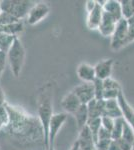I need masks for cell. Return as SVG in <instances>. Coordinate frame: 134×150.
Returning a JSON list of instances; mask_svg holds the SVG:
<instances>
[{
  "instance_id": "6da1fadb",
  "label": "cell",
  "mask_w": 134,
  "mask_h": 150,
  "mask_svg": "<svg viewBox=\"0 0 134 150\" xmlns=\"http://www.w3.org/2000/svg\"><path fill=\"white\" fill-rule=\"evenodd\" d=\"M6 109L9 120L4 130L10 138L21 145L42 143L44 146V133L37 116L9 103H6Z\"/></svg>"
},
{
  "instance_id": "7a4b0ae2",
  "label": "cell",
  "mask_w": 134,
  "mask_h": 150,
  "mask_svg": "<svg viewBox=\"0 0 134 150\" xmlns=\"http://www.w3.org/2000/svg\"><path fill=\"white\" fill-rule=\"evenodd\" d=\"M53 92L51 91V86L46 84L42 87L41 92L38 96V108L37 117L39 118L44 133V150L49 149V125L51 118L53 116V104H52Z\"/></svg>"
},
{
  "instance_id": "3957f363",
  "label": "cell",
  "mask_w": 134,
  "mask_h": 150,
  "mask_svg": "<svg viewBox=\"0 0 134 150\" xmlns=\"http://www.w3.org/2000/svg\"><path fill=\"white\" fill-rule=\"evenodd\" d=\"M25 48L18 37L13 42L11 48L7 52V61L10 65L11 72L15 77H19L25 62Z\"/></svg>"
},
{
  "instance_id": "277c9868",
  "label": "cell",
  "mask_w": 134,
  "mask_h": 150,
  "mask_svg": "<svg viewBox=\"0 0 134 150\" xmlns=\"http://www.w3.org/2000/svg\"><path fill=\"white\" fill-rule=\"evenodd\" d=\"M34 4L35 2L28 0H1L0 8L1 12H6L18 20H21L24 17H27Z\"/></svg>"
},
{
  "instance_id": "5b68a950",
  "label": "cell",
  "mask_w": 134,
  "mask_h": 150,
  "mask_svg": "<svg viewBox=\"0 0 134 150\" xmlns=\"http://www.w3.org/2000/svg\"><path fill=\"white\" fill-rule=\"evenodd\" d=\"M128 39V21L127 19L122 18L116 24V28L113 35L111 36L110 47L112 50H120L123 47L127 46Z\"/></svg>"
},
{
  "instance_id": "8992f818",
  "label": "cell",
  "mask_w": 134,
  "mask_h": 150,
  "mask_svg": "<svg viewBox=\"0 0 134 150\" xmlns=\"http://www.w3.org/2000/svg\"><path fill=\"white\" fill-rule=\"evenodd\" d=\"M68 114L65 112L61 113H55L53 114L52 118H51L50 125H49V148L51 147H55V139L57 137L58 133H59L60 129L63 126V124L65 123V121L67 120ZM49 150V149H48Z\"/></svg>"
},
{
  "instance_id": "52a82bcc",
  "label": "cell",
  "mask_w": 134,
  "mask_h": 150,
  "mask_svg": "<svg viewBox=\"0 0 134 150\" xmlns=\"http://www.w3.org/2000/svg\"><path fill=\"white\" fill-rule=\"evenodd\" d=\"M50 7L48 4L43 2H37L32 6V8L29 11L27 17V23L29 25H35V24L41 22L46 16L49 14Z\"/></svg>"
},
{
  "instance_id": "ba28073f",
  "label": "cell",
  "mask_w": 134,
  "mask_h": 150,
  "mask_svg": "<svg viewBox=\"0 0 134 150\" xmlns=\"http://www.w3.org/2000/svg\"><path fill=\"white\" fill-rule=\"evenodd\" d=\"M72 92L78 97L80 102L82 104H86L87 105L90 101L95 99L93 83H86V82H83V83L74 87Z\"/></svg>"
},
{
  "instance_id": "9c48e42d",
  "label": "cell",
  "mask_w": 134,
  "mask_h": 150,
  "mask_svg": "<svg viewBox=\"0 0 134 150\" xmlns=\"http://www.w3.org/2000/svg\"><path fill=\"white\" fill-rule=\"evenodd\" d=\"M114 60L112 58L104 59L102 61H99L96 65H94L96 78L100 80H105L107 78H110L113 70Z\"/></svg>"
},
{
  "instance_id": "30bf717a",
  "label": "cell",
  "mask_w": 134,
  "mask_h": 150,
  "mask_svg": "<svg viewBox=\"0 0 134 150\" xmlns=\"http://www.w3.org/2000/svg\"><path fill=\"white\" fill-rule=\"evenodd\" d=\"M103 13H104V11H103L102 6L97 3L95 8L92 9L91 11H89L88 13H87V17H86L87 28L90 29V30H98L99 25H100L101 20H102V17H103Z\"/></svg>"
},
{
  "instance_id": "8fae6325",
  "label": "cell",
  "mask_w": 134,
  "mask_h": 150,
  "mask_svg": "<svg viewBox=\"0 0 134 150\" xmlns=\"http://www.w3.org/2000/svg\"><path fill=\"white\" fill-rule=\"evenodd\" d=\"M117 22H118V20H116V19L114 17H112L111 15H109V14L104 12L101 23L98 28L99 33H100L102 36H104V37L111 38V36L113 35L114 31H115Z\"/></svg>"
},
{
  "instance_id": "7c38bea8",
  "label": "cell",
  "mask_w": 134,
  "mask_h": 150,
  "mask_svg": "<svg viewBox=\"0 0 134 150\" xmlns=\"http://www.w3.org/2000/svg\"><path fill=\"white\" fill-rule=\"evenodd\" d=\"M77 141L79 143L80 150H96L93 135L89 128L87 127V125L81 130H79V136Z\"/></svg>"
},
{
  "instance_id": "4fadbf2b",
  "label": "cell",
  "mask_w": 134,
  "mask_h": 150,
  "mask_svg": "<svg viewBox=\"0 0 134 150\" xmlns=\"http://www.w3.org/2000/svg\"><path fill=\"white\" fill-rule=\"evenodd\" d=\"M117 100L119 102V105H120L123 119L125 120V122L128 123L134 130V109L132 108V106H131L130 104L128 103V101L126 100V97L123 92H121L119 94Z\"/></svg>"
},
{
  "instance_id": "5bb4252c",
  "label": "cell",
  "mask_w": 134,
  "mask_h": 150,
  "mask_svg": "<svg viewBox=\"0 0 134 150\" xmlns=\"http://www.w3.org/2000/svg\"><path fill=\"white\" fill-rule=\"evenodd\" d=\"M81 104L82 103L80 102L78 97H77L72 91L68 92L66 95L63 97L61 101V106H62L63 110H64V112L67 113V114H72V115L79 109Z\"/></svg>"
},
{
  "instance_id": "9a60e30c",
  "label": "cell",
  "mask_w": 134,
  "mask_h": 150,
  "mask_svg": "<svg viewBox=\"0 0 134 150\" xmlns=\"http://www.w3.org/2000/svg\"><path fill=\"white\" fill-rule=\"evenodd\" d=\"M76 74L79 79L86 83H93L96 79L94 66L88 63H80L76 68Z\"/></svg>"
},
{
  "instance_id": "2e32d148",
  "label": "cell",
  "mask_w": 134,
  "mask_h": 150,
  "mask_svg": "<svg viewBox=\"0 0 134 150\" xmlns=\"http://www.w3.org/2000/svg\"><path fill=\"white\" fill-rule=\"evenodd\" d=\"M103 11L105 13L111 15L116 20H120L123 18L122 15V8H121V2L118 0H106L104 5L102 6Z\"/></svg>"
},
{
  "instance_id": "e0dca14e",
  "label": "cell",
  "mask_w": 134,
  "mask_h": 150,
  "mask_svg": "<svg viewBox=\"0 0 134 150\" xmlns=\"http://www.w3.org/2000/svg\"><path fill=\"white\" fill-rule=\"evenodd\" d=\"M104 113L103 116H108L113 119L122 117V112L119 105L117 99H110V100H104Z\"/></svg>"
},
{
  "instance_id": "ac0fdd59",
  "label": "cell",
  "mask_w": 134,
  "mask_h": 150,
  "mask_svg": "<svg viewBox=\"0 0 134 150\" xmlns=\"http://www.w3.org/2000/svg\"><path fill=\"white\" fill-rule=\"evenodd\" d=\"M104 103L105 101L98 100V99H93L92 101L87 104L88 108L89 119L90 118H101L104 113Z\"/></svg>"
},
{
  "instance_id": "d6986e66",
  "label": "cell",
  "mask_w": 134,
  "mask_h": 150,
  "mask_svg": "<svg viewBox=\"0 0 134 150\" xmlns=\"http://www.w3.org/2000/svg\"><path fill=\"white\" fill-rule=\"evenodd\" d=\"M74 117L76 120V124L79 130L85 127L87 125V122L89 120V114H88V108L86 104H81L79 109L74 113Z\"/></svg>"
},
{
  "instance_id": "ffe728a7",
  "label": "cell",
  "mask_w": 134,
  "mask_h": 150,
  "mask_svg": "<svg viewBox=\"0 0 134 150\" xmlns=\"http://www.w3.org/2000/svg\"><path fill=\"white\" fill-rule=\"evenodd\" d=\"M18 36L7 34V33H0V49L3 52H8L11 48L13 42Z\"/></svg>"
},
{
  "instance_id": "44dd1931",
  "label": "cell",
  "mask_w": 134,
  "mask_h": 150,
  "mask_svg": "<svg viewBox=\"0 0 134 150\" xmlns=\"http://www.w3.org/2000/svg\"><path fill=\"white\" fill-rule=\"evenodd\" d=\"M124 122H125V120L123 119V117L115 119L113 129H112V131H111V138H112V140L121 139V137H122V133H123Z\"/></svg>"
},
{
  "instance_id": "7402d4cb",
  "label": "cell",
  "mask_w": 134,
  "mask_h": 150,
  "mask_svg": "<svg viewBox=\"0 0 134 150\" xmlns=\"http://www.w3.org/2000/svg\"><path fill=\"white\" fill-rule=\"evenodd\" d=\"M87 127L91 131L92 135H93V138L95 140V143H96L97 136H98V133L102 127L101 118H90L88 122H87Z\"/></svg>"
},
{
  "instance_id": "603a6c76",
  "label": "cell",
  "mask_w": 134,
  "mask_h": 150,
  "mask_svg": "<svg viewBox=\"0 0 134 150\" xmlns=\"http://www.w3.org/2000/svg\"><path fill=\"white\" fill-rule=\"evenodd\" d=\"M120 2L123 18H131L134 15V0H122Z\"/></svg>"
},
{
  "instance_id": "cb8c5ba5",
  "label": "cell",
  "mask_w": 134,
  "mask_h": 150,
  "mask_svg": "<svg viewBox=\"0 0 134 150\" xmlns=\"http://www.w3.org/2000/svg\"><path fill=\"white\" fill-rule=\"evenodd\" d=\"M121 139L125 140L126 142H128V143H130L132 145L134 144V130H133V128L126 122H124L123 133H122Z\"/></svg>"
},
{
  "instance_id": "d4e9b609",
  "label": "cell",
  "mask_w": 134,
  "mask_h": 150,
  "mask_svg": "<svg viewBox=\"0 0 134 150\" xmlns=\"http://www.w3.org/2000/svg\"><path fill=\"white\" fill-rule=\"evenodd\" d=\"M93 86H94V92H95V99L102 100L103 99V93H104L103 80L96 78L93 82Z\"/></svg>"
},
{
  "instance_id": "484cf974",
  "label": "cell",
  "mask_w": 134,
  "mask_h": 150,
  "mask_svg": "<svg viewBox=\"0 0 134 150\" xmlns=\"http://www.w3.org/2000/svg\"><path fill=\"white\" fill-rule=\"evenodd\" d=\"M103 86L104 90H122L119 82L113 79L112 77L103 80Z\"/></svg>"
},
{
  "instance_id": "4316f807",
  "label": "cell",
  "mask_w": 134,
  "mask_h": 150,
  "mask_svg": "<svg viewBox=\"0 0 134 150\" xmlns=\"http://www.w3.org/2000/svg\"><path fill=\"white\" fill-rule=\"evenodd\" d=\"M17 18L13 17L10 14L6 13V12H0V25H9V24L18 22Z\"/></svg>"
},
{
  "instance_id": "83f0119b",
  "label": "cell",
  "mask_w": 134,
  "mask_h": 150,
  "mask_svg": "<svg viewBox=\"0 0 134 150\" xmlns=\"http://www.w3.org/2000/svg\"><path fill=\"white\" fill-rule=\"evenodd\" d=\"M114 122H115V119L108 117V116H102V117H101L102 127H103L104 129H106V130H108V131H110V132L112 131V129H113Z\"/></svg>"
},
{
  "instance_id": "f1b7e54d",
  "label": "cell",
  "mask_w": 134,
  "mask_h": 150,
  "mask_svg": "<svg viewBox=\"0 0 134 150\" xmlns=\"http://www.w3.org/2000/svg\"><path fill=\"white\" fill-rule=\"evenodd\" d=\"M128 21V39L127 44L134 42V15L131 18L127 19Z\"/></svg>"
},
{
  "instance_id": "f546056e",
  "label": "cell",
  "mask_w": 134,
  "mask_h": 150,
  "mask_svg": "<svg viewBox=\"0 0 134 150\" xmlns=\"http://www.w3.org/2000/svg\"><path fill=\"white\" fill-rule=\"evenodd\" d=\"M111 141H112V139H110V140H97L96 143H95L96 150H108Z\"/></svg>"
},
{
  "instance_id": "4dcf8cb0",
  "label": "cell",
  "mask_w": 134,
  "mask_h": 150,
  "mask_svg": "<svg viewBox=\"0 0 134 150\" xmlns=\"http://www.w3.org/2000/svg\"><path fill=\"white\" fill-rule=\"evenodd\" d=\"M6 62H7V53L0 51V79H1L2 74H3L4 69H5Z\"/></svg>"
},
{
  "instance_id": "1f68e13d",
  "label": "cell",
  "mask_w": 134,
  "mask_h": 150,
  "mask_svg": "<svg viewBox=\"0 0 134 150\" xmlns=\"http://www.w3.org/2000/svg\"><path fill=\"white\" fill-rule=\"evenodd\" d=\"M111 138V132L108 130L104 129L103 127H101L100 131L98 133V136H97V140H110ZM96 140V141H97Z\"/></svg>"
},
{
  "instance_id": "d6a6232c",
  "label": "cell",
  "mask_w": 134,
  "mask_h": 150,
  "mask_svg": "<svg viewBox=\"0 0 134 150\" xmlns=\"http://www.w3.org/2000/svg\"><path fill=\"white\" fill-rule=\"evenodd\" d=\"M96 5H97V2L95 1V0H88V1H86V4H85V9H86L87 13H88L89 11H91L92 9H94Z\"/></svg>"
},
{
  "instance_id": "836d02e7",
  "label": "cell",
  "mask_w": 134,
  "mask_h": 150,
  "mask_svg": "<svg viewBox=\"0 0 134 150\" xmlns=\"http://www.w3.org/2000/svg\"><path fill=\"white\" fill-rule=\"evenodd\" d=\"M108 150H121L120 148V145H119V142L118 140H112L111 143H110V146H109V149Z\"/></svg>"
},
{
  "instance_id": "e575fe53",
  "label": "cell",
  "mask_w": 134,
  "mask_h": 150,
  "mask_svg": "<svg viewBox=\"0 0 134 150\" xmlns=\"http://www.w3.org/2000/svg\"><path fill=\"white\" fill-rule=\"evenodd\" d=\"M6 97H5V93L3 92L2 88L0 87V107H3L6 104Z\"/></svg>"
},
{
  "instance_id": "d590c367",
  "label": "cell",
  "mask_w": 134,
  "mask_h": 150,
  "mask_svg": "<svg viewBox=\"0 0 134 150\" xmlns=\"http://www.w3.org/2000/svg\"><path fill=\"white\" fill-rule=\"evenodd\" d=\"M70 150H80V147H79V143L78 141H75L74 143H73V145L71 146V148H70Z\"/></svg>"
},
{
  "instance_id": "8d00e7d4",
  "label": "cell",
  "mask_w": 134,
  "mask_h": 150,
  "mask_svg": "<svg viewBox=\"0 0 134 150\" xmlns=\"http://www.w3.org/2000/svg\"><path fill=\"white\" fill-rule=\"evenodd\" d=\"M4 127H5V123H4V121L2 120V118L0 117V130L4 129Z\"/></svg>"
},
{
  "instance_id": "74e56055",
  "label": "cell",
  "mask_w": 134,
  "mask_h": 150,
  "mask_svg": "<svg viewBox=\"0 0 134 150\" xmlns=\"http://www.w3.org/2000/svg\"><path fill=\"white\" fill-rule=\"evenodd\" d=\"M49 150H55V147H51V148H49Z\"/></svg>"
},
{
  "instance_id": "f35d334b",
  "label": "cell",
  "mask_w": 134,
  "mask_h": 150,
  "mask_svg": "<svg viewBox=\"0 0 134 150\" xmlns=\"http://www.w3.org/2000/svg\"><path fill=\"white\" fill-rule=\"evenodd\" d=\"M132 150H134V144H133V146H132Z\"/></svg>"
},
{
  "instance_id": "ab89813d",
  "label": "cell",
  "mask_w": 134,
  "mask_h": 150,
  "mask_svg": "<svg viewBox=\"0 0 134 150\" xmlns=\"http://www.w3.org/2000/svg\"><path fill=\"white\" fill-rule=\"evenodd\" d=\"M0 12H1V8H0Z\"/></svg>"
},
{
  "instance_id": "60d3db41",
  "label": "cell",
  "mask_w": 134,
  "mask_h": 150,
  "mask_svg": "<svg viewBox=\"0 0 134 150\" xmlns=\"http://www.w3.org/2000/svg\"><path fill=\"white\" fill-rule=\"evenodd\" d=\"M0 51H1V49H0Z\"/></svg>"
}]
</instances>
